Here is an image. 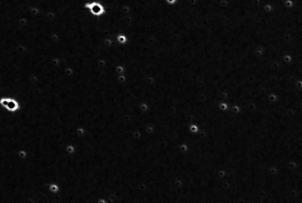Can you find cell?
Segmentation results:
<instances>
[{
    "label": "cell",
    "instance_id": "cell-2",
    "mask_svg": "<svg viewBox=\"0 0 302 203\" xmlns=\"http://www.w3.org/2000/svg\"><path fill=\"white\" fill-rule=\"evenodd\" d=\"M86 6L90 8L91 12L95 14H97V15H99L100 14L103 13V7L100 5L97 4V3H92L90 5H86Z\"/></svg>",
    "mask_w": 302,
    "mask_h": 203
},
{
    "label": "cell",
    "instance_id": "cell-1",
    "mask_svg": "<svg viewBox=\"0 0 302 203\" xmlns=\"http://www.w3.org/2000/svg\"><path fill=\"white\" fill-rule=\"evenodd\" d=\"M2 103V105L4 107L7 108L10 111H15L16 109H18V103L13 99H9V98H4L0 101Z\"/></svg>",
    "mask_w": 302,
    "mask_h": 203
}]
</instances>
